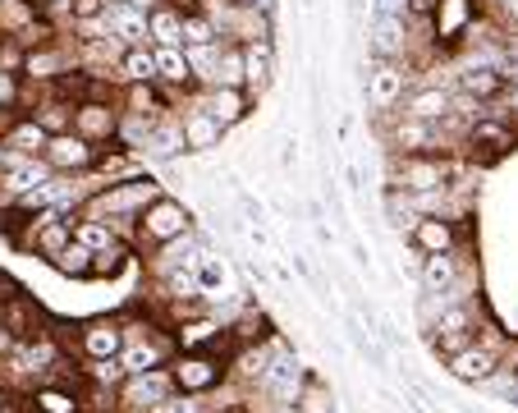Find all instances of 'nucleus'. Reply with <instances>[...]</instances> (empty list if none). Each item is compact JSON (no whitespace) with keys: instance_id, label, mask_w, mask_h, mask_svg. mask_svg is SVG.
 <instances>
[{"instance_id":"obj_41","label":"nucleus","mask_w":518,"mask_h":413,"mask_svg":"<svg viewBox=\"0 0 518 413\" xmlns=\"http://www.w3.org/2000/svg\"><path fill=\"white\" fill-rule=\"evenodd\" d=\"M157 413H211V404H206V395H184V390H175Z\"/></svg>"},{"instance_id":"obj_48","label":"nucleus","mask_w":518,"mask_h":413,"mask_svg":"<svg viewBox=\"0 0 518 413\" xmlns=\"http://www.w3.org/2000/svg\"><path fill=\"white\" fill-rule=\"evenodd\" d=\"M124 5H133V10H142V14H152V10L161 5V0H124Z\"/></svg>"},{"instance_id":"obj_29","label":"nucleus","mask_w":518,"mask_h":413,"mask_svg":"<svg viewBox=\"0 0 518 413\" xmlns=\"http://www.w3.org/2000/svg\"><path fill=\"white\" fill-rule=\"evenodd\" d=\"M73 239H79L88 253H101V248H115V244H124V239H120V230H115L106 216H92V212H83L79 221H73Z\"/></svg>"},{"instance_id":"obj_21","label":"nucleus","mask_w":518,"mask_h":413,"mask_svg":"<svg viewBox=\"0 0 518 413\" xmlns=\"http://www.w3.org/2000/svg\"><path fill=\"white\" fill-rule=\"evenodd\" d=\"M197 101H202L220 124H225V129L244 124L248 110H253V97H248L244 88H197Z\"/></svg>"},{"instance_id":"obj_47","label":"nucleus","mask_w":518,"mask_h":413,"mask_svg":"<svg viewBox=\"0 0 518 413\" xmlns=\"http://www.w3.org/2000/svg\"><path fill=\"white\" fill-rule=\"evenodd\" d=\"M14 344H19V335H14L5 322H0V359H10V350H14Z\"/></svg>"},{"instance_id":"obj_35","label":"nucleus","mask_w":518,"mask_h":413,"mask_svg":"<svg viewBox=\"0 0 518 413\" xmlns=\"http://www.w3.org/2000/svg\"><path fill=\"white\" fill-rule=\"evenodd\" d=\"M5 326L19 335V340H28V335H37V308L28 303V299H19V294H10L5 299Z\"/></svg>"},{"instance_id":"obj_43","label":"nucleus","mask_w":518,"mask_h":413,"mask_svg":"<svg viewBox=\"0 0 518 413\" xmlns=\"http://www.w3.org/2000/svg\"><path fill=\"white\" fill-rule=\"evenodd\" d=\"M97 14H106V10H101V0H69V24L97 19Z\"/></svg>"},{"instance_id":"obj_19","label":"nucleus","mask_w":518,"mask_h":413,"mask_svg":"<svg viewBox=\"0 0 518 413\" xmlns=\"http://www.w3.org/2000/svg\"><path fill=\"white\" fill-rule=\"evenodd\" d=\"M464 275H468L464 248H455V253H431V257H422V266H417V281H422L427 294H446V290H455Z\"/></svg>"},{"instance_id":"obj_40","label":"nucleus","mask_w":518,"mask_h":413,"mask_svg":"<svg viewBox=\"0 0 518 413\" xmlns=\"http://www.w3.org/2000/svg\"><path fill=\"white\" fill-rule=\"evenodd\" d=\"M24 106V74H5V69H0V110H19Z\"/></svg>"},{"instance_id":"obj_46","label":"nucleus","mask_w":518,"mask_h":413,"mask_svg":"<svg viewBox=\"0 0 518 413\" xmlns=\"http://www.w3.org/2000/svg\"><path fill=\"white\" fill-rule=\"evenodd\" d=\"M239 206H244V216L262 230V216H266V212H262V202H257V197H248V193H239Z\"/></svg>"},{"instance_id":"obj_14","label":"nucleus","mask_w":518,"mask_h":413,"mask_svg":"<svg viewBox=\"0 0 518 413\" xmlns=\"http://www.w3.org/2000/svg\"><path fill=\"white\" fill-rule=\"evenodd\" d=\"M464 239V226L450 221V216H417L408 226V248L417 257H431V253H455Z\"/></svg>"},{"instance_id":"obj_52","label":"nucleus","mask_w":518,"mask_h":413,"mask_svg":"<svg viewBox=\"0 0 518 413\" xmlns=\"http://www.w3.org/2000/svg\"><path fill=\"white\" fill-rule=\"evenodd\" d=\"M5 124H10V115H5V110H0V133H5Z\"/></svg>"},{"instance_id":"obj_2","label":"nucleus","mask_w":518,"mask_h":413,"mask_svg":"<svg viewBox=\"0 0 518 413\" xmlns=\"http://www.w3.org/2000/svg\"><path fill=\"white\" fill-rule=\"evenodd\" d=\"M188 230H193V212H188L179 197L161 193L157 202L142 206V216L133 221L129 244H133V248H161V244H170V239H179V235H188Z\"/></svg>"},{"instance_id":"obj_22","label":"nucleus","mask_w":518,"mask_h":413,"mask_svg":"<svg viewBox=\"0 0 518 413\" xmlns=\"http://www.w3.org/2000/svg\"><path fill=\"white\" fill-rule=\"evenodd\" d=\"M142 152L152 157V161H175V157H184V152H188V148H184V124H179V110H166V115L152 124V133H147Z\"/></svg>"},{"instance_id":"obj_10","label":"nucleus","mask_w":518,"mask_h":413,"mask_svg":"<svg viewBox=\"0 0 518 413\" xmlns=\"http://www.w3.org/2000/svg\"><path fill=\"white\" fill-rule=\"evenodd\" d=\"M97 143H88L83 133H51L46 138V148H42V161L55 170V175H88L97 166Z\"/></svg>"},{"instance_id":"obj_15","label":"nucleus","mask_w":518,"mask_h":413,"mask_svg":"<svg viewBox=\"0 0 518 413\" xmlns=\"http://www.w3.org/2000/svg\"><path fill=\"white\" fill-rule=\"evenodd\" d=\"M115 120H120V101H73V133H83L97 148L115 143Z\"/></svg>"},{"instance_id":"obj_26","label":"nucleus","mask_w":518,"mask_h":413,"mask_svg":"<svg viewBox=\"0 0 518 413\" xmlns=\"http://www.w3.org/2000/svg\"><path fill=\"white\" fill-rule=\"evenodd\" d=\"M28 115H33L46 133H69V129H73V101L60 97V92H51V88L37 92V106H33Z\"/></svg>"},{"instance_id":"obj_33","label":"nucleus","mask_w":518,"mask_h":413,"mask_svg":"<svg viewBox=\"0 0 518 413\" xmlns=\"http://www.w3.org/2000/svg\"><path fill=\"white\" fill-rule=\"evenodd\" d=\"M124 363H120V354L115 359H83V381L88 386H101V390H120L124 386Z\"/></svg>"},{"instance_id":"obj_32","label":"nucleus","mask_w":518,"mask_h":413,"mask_svg":"<svg viewBox=\"0 0 518 413\" xmlns=\"http://www.w3.org/2000/svg\"><path fill=\"white\" fill-rule=\"evenodd\" d=\"M293 408H299V413H335L331 386H326L317 372H308V377H303V386H299V399H293Z\"/></svg>"},{"instance_id":"obj_18","label":"nucleus","mask_w":518,"mask_h":413,"mask_svg":"<svg viewBox=\"0 0 518 413\" xmlns=\"http://www.w3.org/2000/svg\"><path fill=\"white\" fill-rule=\"evenodd\" d=\"M124 350V322L120 317H92L79 326V354L83 359H115Z\"/></svg>"},{"instance_id":"obj_27","label":"nucleus","mask_w":518,"mask_h":413,"mask_svg":"<svg viewBox=\"0 0 518 413\" xmlns=\"http://www.w3.org/2000/svg\"><path fill=\"white\" fill-rule=\"evenodd\" d=\"M115 83L129 88V83H157V60H152V46H124L120 64H115Z\"/></svg>"},{"instance_id":"obj_7","label":"nucleus","mask_w":518,"mask_h":413,"mask_svg":"<svg viewBox=\"0 0 518 413\" xmlns=\"http://www.w3.org/2000/svg\"><path fill=\"white\" fill-rule=\"evenodd\" d=\"M413 74H417L413 60H372V74H367V101H372V110L381 120L395 115V106L413 88Z\"/></svg>"},{"instance_id":"obj_53","label":"nucleus","mask_w":518,"mask_h":413,"mask_svg":"<svg viewBox=\"0 0 518 413\" xmlns=\"http://www.w3.org/2000/svg\"><path fill=\"white\" fill-rule=\"evenodd\" d=\"M0 322H5V303H0Z\"/></svg>"},{"instance_id":"obj_42","label":"nucleus","mask_w":518,"mask_h":413,"mask_svg":"<svg viewBox=\"0 0 518 413\" xmlns=\"http://www.w3.org/2000/svg\"><path fill=\"white\" fill-rule=\"evenodd\" d=\"M197 285H202V294H211V290H220V285H225V266H220L211 253L197 262Z\"/></svg>"},{"instance_id":"obj_28","label":"nucleus","mask_w":518,"mask_h":413,"mask_svg":"<svg viewBox=\"0 0 518 413\" xmlns=\"http://www.w3.org/2000/svg\"><path fill=\"white\" fill-rule=\"evenodd\" d=\"M206 88H244V42L220 37V55H216V69H211Z\"/></svg>"},{"instance_id":"obj_4","label":"nucleus","mask_w":518,"mask_h":413,"mask_svg":"<svg viewBox=\"0 0 518 413\" xmlns=\"http://www.w3.org/2000/svg\"><path fill=\"white\" fill-rule=\"evenodd\" d=\"M459 175V166L440 152H427V157H395L390 166V188L399 193H440L450 188V179Z\"/></svg>"},{"instance_id":"obj_20","label":"nucleus","mask_w":518,"mask_h":413,"mask_svg":"<svg viewBox=\"0 0 518 413\" xmlns=\"http://www.w3.org/2000/svg\"><path fill=\"white\" fill-rule=\"evenodd\" d=\"M275 79V46L271 37H257V42H244V92L248 97H262Z\"/></svg>"},{"instance_id":"obj_51","label":"nucleus","mask_w":518,"mask_h":413,"mask_svg":"<svg viewBox=\"0 0 518 413\" xmlns=\"http://www.w3.org/2000/svg\"><path fill=\"white\" fill-rule=\"evenodd\" d=\"M120 5H124V0H101V10H106V14H110V10H120Z\"/></svg>"},{"instance_id":"obj_25","label":"nucleus","mask_w":518,"mask_h":413,"mask_svg":"<svg viewBox=\"0 0 518 413\" xmlns=\"http://www.w3.org/2000/svg\"><path fill=\"white\" fill-rule=\"evenodd\" d=\"M455 92H468L477 101H500L504 79L495 69H477V64H455Z\"/></svg>"},{"instance_id":"obj_13","label":"nucleus","mask_w":518,"mask_h":413,"mask_svg":"<svg viewBox=\"0 0 518 413\" xmlns=\"http://www.w3.org/2000/svg\"><path fill=\"white\" fill-rule=\"evenodd\" d=\"M477 0H440V5L431 10V24H436V46L440 51H455L464 46V37L473 33L477 24Z\"/></svg>"},{"instance_id":"obj_17","label":"nucleus","mask_w":518,"mask_h":413,"mask_svg":"<svg viewBox=\"0 0 518 413\" xmlns=\"http://www.w3.org/2000/svg\"><path fill=\"white\" fill-rule=\"evenodd\" d=\"M450 97H455V88H450V83H422V88H408V92H404V101L395 106V115L440 124V120L450 115Z\"/></svg>"},{"instance_id":"obj_54","label":"nucleus","mask_w":518,"mask_h":413,"mask_svg":"<svg viewBox=\"0 0 518 413\" xmlns=\"http://www.w3.org/2000/svg\"><path fill=\"white\" fill-rule=\"evenodd\" d=\"M0 413H10V408H5V404H0Z\"/></svg>"},{"instance_id":"obj_37","label":"nucleus","mask_w":518,"mask_h":413,"mask_svg":"<svg viewBox=\"0 0 518 413\" xmlns=\"http://www.w3.org/2000/svg\"><path fill=\"white\" fill-rule=\"evenodd\" d=\"M216 55H220V42H211V46H184V60H188V69H193V83H197V88L211 83Z\"/></svg>"},{"instance_id":"obj_11","label":"nucleus","mask_w":518,"mask_h":413,"mask_svg":"<svg viewBox=\"0 0 518 413\" xmlns=\"http://www.w3.org/2000/svg\"><path fill=\"white\" fill-rule=\"evenodd\" d=\"M179 124H184V148L188 152H216L220 143H225V124H220L202 101H197V92H188L184 97V106H179Z\"/></svg>"},{"instance_id":"obj_30","label":"nucleus","mask_w":518,"mask_h":413,"mask_svg":"<svg viewBox=\"0 0 518 413\" xmlns=\"http://www.w3.org/2000/svg\"><path fill=\"white\" fill-rule=\"evenodd\" d=\"M92 175H97L101 184L133 179V175H142V170H138V152H124V148H101V152H97V166H92Z\"/></svg>"},{"instance_id":"obj_1","label":"nucleus","mask_w":518,"mask_h":413,"mask_svg":"<svg viewBox=\"0 0 518 413\" xmlns=\"http://www.w3.org/2000/svg\"><path fill=\"white\" fill-rule=\"evenodd\" d=\"M166 188L152 179V175H133V179H120V184H101L92 197H88V206L83 212H92V216H106L115 230H120V239L129 244V235H133V221L142 216V206L147 202H157Z\"/></svg>"},{"instance_id":"obj_12","label":"nucleus","mask_w":518,"mask_h":413,"mask_svg":"<svg viewBox=\"0 0 518 413\" xmlns=\"http://www.w3.org/2000/svg\"><path fill=\"white\" fill-rule=\"evenodd\" d=\"M69 69H79V60H73V51H64L60 42H37L28 46L24 55V83H37V88H55Z\"/></svg>"},{"instance_id":"obj_36","label":"nucleus","mask_w":518,"mask_h":413,"mask_svg":"<svg viewBox=\"0 0 518 413\" xmlns=\"http://www.w3.org/2000/svg\"><path fill=\"white\" fill-rule=\"evenodd\" d=\"M211 42H220L211 14L206 10H188L184 14V46H211Z\"/></svg>"},{"instance_id":"obj_44","label":"nucleus","mask_w":518,"mask_h":413,"mask_svg":"<svg viewBox=\"0 0 518 413\" xmlns=\"http://www.w3.org/2000/svg\"><path fill=\"white\" fill-rule=\"evenodd\" d=\"M500 110H504V120L518 129V83H504V92H500Z\"/></svg>"},{"instance_id":"obj_24","label":"nucleus","mask_w":518,"mask_h":413,"mask_svg":"<svg viewBox=\"0 0 518 413\" xmlns=\"http://www.w3.org/2000/svg\"><path fill=\"white\" fill-rule=\"evenodd\" d=\"M46 129L33 120V115H14L10 124H5V133H0V148H10V152H24V157H42V148H46Z\"/></svg>"},{"instance_id":"obj_5","label":"nucleus","mask_w":518,"mask_h":413,"mask_svg":"<svg viewBox=\"0 0 518 413\" xmlns=\"http://www.w3.org/2000/svg\"><path fill=\"white\" fill-rule=\"evenodd\" d=\"M386 138H390L395 157H427V152L450 157V152H459V148H455V138L446 133V124L408 120V115H395V120L386 124Z\"/></svg>"},{"instance_id":"obj_39","label":"nucleus","mask_w":518,"mask_h":413,"mask_svg":"<svg viewBox=\"0 0 518 413\" xmlns=\"http://www.w3.org/2000/svg\"><path fill=\"white\" fill-rule=\"evenodd\" d=\"M24 55H28V46L14 33H0V69L5 74H24Z\"/></svg>"},{"instance_id":"obj_50","label":"nucleus","mask_w":518,"mask_h":413,"mask_svg":"<svg viewBox=\"0 0 518 413\" xmlns=\"http://www.w3.org/2000/svg\"><path fill=\"white\" fill-rule=\"evenodd\" d=\"M477 5H482V10H486V14H495V10H500V5H504V0H477Z\"/></svg>"},{"instance_id":"obj_45","label":"nucleus","mask_w":518,"mask_h":413,"mask_svg":"<svg viewBox=\"0 0 518 413\" xmlns=\"http://www.w3.org/2000/svg\"><path fill=\"white\" fill-rule=\"evenodd\" d=\"M28 5L42 14V19H51V14H60V19H69V0H28Z\"/></svg>"},{"instance_id":"obj_6","label":"nucleus","mask_w":518,"mask_h":413,"mask_svg":"<svg viewBox=\"0 0 518 413\" xmlns=\"http://www.w3.org/2000/svg\"><path fill=\"white\" fill-rule=\"evenodd\" d=\"M500 368H504V359H500V340L491 335V326H477V340L446 359V372L464 386H486Z\"/></svg>"},{"instance_id":"obj_16","label":"nucleus","mask_w":518,"mask_h":413,"mask_svg":"<svg viewBox=\"0 0 518 413\" xmlns=\"http://www.w3.org/2000/svg\"><path fill=\"white\" fill-rule=\"evenodd\" d=\"M28 408L33 413H88V404H83V381H73V386H64V381H33L28 386Z\"/></svg>"},{"instance_id":"obj_34","label":"nucleus","mask_w":518,"mask_h":413,"mask_svg":"<svg viewBox=\"0 0 518 413\" xmlns=\"http://www.w3.org/2000/svg\"><path fill=\"white\" fill-rule=\"evenodd\" d=\"M51 266H55L60 275H73V281H92V253H88L79 239H73L64 253H55Z\"/></svg>"},{"instance_id":"obj_8","label":"nucleus","mask_w":518,"mask_h":413,"mask_svg":"<svg viewBox=\"0 0 518 413\" xmlns=\"http://www.w3.org/2000/svg\"><path fill=\"white\" fill-rule=\"evenodd\" d=\"M170 395H175L170 368L129 372V377H124V386L115 390V399H120V413H157V408H161Z\"/></svg>"},{"instance_id":"obj_3","label":"nucleus","mask_w":518,"mask_h":413,"mask_svg":"<svg viewBox=\"0 0 518 413\" xmlns=\"http://www.w3.org/2000/svg\"><path fill=\"white\" fill-rule=\"evenodd\" d=\"M170 381L184 395H211L220 381H230V359L206 354V350H175L170 354Z\"/></svg>"},{"instance_id":"obj_23","label":"nucleus","mask_w":518,"mask_h":413,"mask_svg":"<svg viewBox=\"0 0 518 413\" xmlns=\"http://www.w3.org/2000/svg\"><path fill=\"white\" fill-rule=\"evenodd\" d=\"M147 42L152 46H184V10L175 0H161V5L147 14Z\"/></svg>"},{"instance_id":"obj_38","label":"nucleus","mask_w":518,"mask_h":413,"mask_svg":"<svg viewBox=\"0 0 518 413\" xmlns=\"http://www.w3.org/2000/svg\"><path fill=\"white\" fill-rule=\"evenodd\" d=\"M124 257H129V244H115V248L92 253V281H115V275L124 271Z\"/></svg>"},{"instance_id":"obj_49","label":"nucleus","mask_w":518,"mask_h":413,"mask_svg":"<svg viewBox=\"0 0 518 413\" xmlns=\"http://www.w3.org/2000/svg\"><path fill=\"white\" fill-rule=\"evenodd\" d=\"M10 294H14V285H10V275H5V271H0V303H5Z\"/></svg>"},{"instance_id":"obj_31","label":"nucleus","mask_w":518,"mask_h":413,"mask_svg":"<svg viewBox=\"0 0 518 413\" xmlns=\"http://www.w3.org/2000/svg\"><path fill=\"white\" fill-rule=\"evenodd\" d=\"M106 24H110V33H115L124 46H152V42H147V14H142V10H133V5L110 10V14H106Z\"/></svg>"},{"instance_id":"obj_9","label":"nucleus","mask_w":518,"mask_h":413,"mask_svg":"<svg viewBox=\"0 0 518 413\" xmlns=\"http://www.w3.org/2000/svg\"><path fill=\"white\" fill-rule=\"evenodd\" d=\"M513 143H518V129H513L504 115H495L491 106H486V115H477V120L464 129V152H468L473 161H477V157H482V161H500Z\"/></svg>"}]
</instances>
